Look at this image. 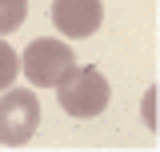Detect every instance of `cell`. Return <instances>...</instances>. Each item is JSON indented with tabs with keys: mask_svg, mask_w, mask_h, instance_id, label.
Masks as SVG:
<instances>
[{
	"mask_svg": "<svg viewBox=\"0 0 160 152\" xmlns=\"http://www.w3.org/2000/svg\"><path fill=\"white\" fill-rule=\"evenodd\" d=\"M100 20H104L100 0H52V24H56V32L72 40L92 36L100 28Z\"/></svg>",
	"mask_w": 160,
	"mask_h": 152,
	"instance_id": "277c9868",
	"label": "cell"
},
{
	"mask_svg": "<svg viewBox=\"0 0 160 152\" xmlns=\"http://www.w3.org/2000/svg\"><path fill=\"white\" fill-rule=\"evenodd\" d=\"M28 16V0H0V36L4 32H16Z\"/></svg>",
	"mask_w": 160,
	"mask_h": 152,
	"instance_id": "5b68a950",
	"label": "cell"
},
{
	"mask_svg": "<svg viewBox=\"0 0 160 152\" xmlns=\"http://www.w3.org/2000/svg\"><path fill=\"white\" fill-rule=\"evenodd\" d=\"M40 128V100L28 88H4L0 96V144L20 148Z\"/></svg>",
	"mask_w": 160,
	"mask_h": 152,
	"instance_id": "3957f363",
	"label": "cell"
},
{
	"mask_svg": "<svg viewBox=\"0 0 160 152\" xmlns=\"http://www.w3.org/2000/svg\"><path fill=\"white\" fill-rule=\"evenodd\" d=\"M56 100H60V108L68 116L92 120V116H100L108 108V80L96 68H72L56 84Z\"/></svg>",
	"mask_w": 160,
	"mask_h": 152,
	"instance_id": "6da1fadb",
	"label": "cell"
},
{
	"mask_svg": "<svg viewBox=\"0 0 160 152\" xmlns=\"http://www.w3.org/2000/svg\"><path fill=\"white\" fill-rule=\"evenodd\" d=\"M72 68H76L72 48L64 40H52V36L32 40L24 48V56H20V72L28 76V84H36V88H56Z\"/></svg>",
	"mask_w": 160,
	"mask_h": 152,
	"instance_id": "7a4b0ae2",
	"label": "cell"
},
{
	"mask_svg": "<svg viewBox=\"0 0 160 152\" xmlns=\"http://www.w3.org/2000/svg\"><path fill=\"white\" fill-rule=\"evenodd\" d=\"M16 72H20V56H16V48L0 40V92H4V88H12Z\"/></svg>",
	"mask_w": 160,
	"mask_h": 152,
	"instance_id": "8992f818",
	"label": "cell"
}]
</instances>
